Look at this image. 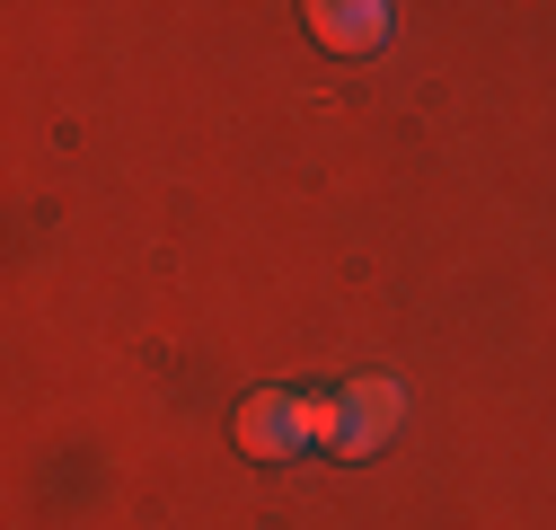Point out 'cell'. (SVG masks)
Wrapping results in <instances>:
<instances>
[{
    "instance_id": "1",
    "label": "cell",
    "mask_w": 556,
    "mask_h": 530,
    "mask_svg": "<svg viewBox=\"0 0 556 530\" xmlns=\"http://www.w3.org/2000/svg\"><path fill=\"white\" fill-rule=\"evenodd\" d=\"M397 416H406V389H397V380H354V389L318 398V442H327L336 459H371V451L397 433Z\"/></svg>"
},
{
    "instance_id": "2",
    "label": "cell",
    "mask_w": 556,
    "mask_h": 530,
    "mask_svg": "<svg viewBox=\"0 0 556 530\" xmlns=\"http://www.w3.org/2000/svg\"><path fill=\"white\" fill-rule=\"evenodd\" d=\"M301 442H318V398L265 389V398L239 407V451H248V459H292Z\"/></svg>"
},
{
    "instance_id": "3",
    "label": "cell",
    "mask_w": 556,
    "mask_h": 530,
    "mask_svg": "<svg viewBox=\"0 0 556 530\" xmlns=\"http://www.w3.org/2000/svg\"><path fill=\"white\" fill-rule=\"evenodd\" d=\"M309 36L336 45V53H371V45L389 36V10H380V0H344V10L318 0V10H309Z\"/></svg>"
}]
</instances>
